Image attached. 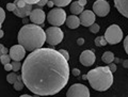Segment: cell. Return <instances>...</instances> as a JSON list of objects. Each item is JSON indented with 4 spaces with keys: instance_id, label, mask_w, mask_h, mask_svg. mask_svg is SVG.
Masks as SVG:
<instances>
[{
    "instance_id": "obj_26",
    "label": "cell",
    "mask_w": 128,
    "mask_h": 97,
    "mask_svg": "<svg viewBox=\"0 0 128 97\" xmlns=\"http://www.w3.org/2000/svg\"><path fill=\"white\" fill-rule=\"evenodd\" d=\"M4 19H6V12L3 9L0 8V22L2 24L3 22H4Z\"/></svg>"
},
{
    "instance_id": "obj_25",
    "label": "cell",
    "mask_w": 128,
    "mask_h": 97,
    "mask_svg": "<svg viewBox=\"0 0 128 97\" xmlns=\"http://www.w3.org/2000/svg\"><path fill=\"white\" fill-rule=\"evenodd\" d=\"M14 3H15V6H17V8H22V6H25L27 4V3L24 1V0H15Z\"/></svg>"
},
{
    "instance_id": "obj_43",
    "label": "cell",
    "mask_w": 128,
    "mask_h": 97,
    "mask_svg": "<svg viewBox=\"0 0 128 97\" xmlns=\"http://www.w3.org/2000/svg\"><path fill=\"white\" fill-rule=\"evenodd\" d=\"M82 79H83V80H88V76H86V75H83V76H82Z\"/></svg>"
},
{
    "instance_id": "obj_12",
    "label": "cell",
    "mask_w": 128,
    "mask_h": 97,
    "mask_svg": "<svg viewBox=\"0 0 128 97\" xmlns=\"http://www.w3.org/2000/svg\"><path fill=\"white\" fill-rule=\"evenodd\" d=\"M96 60V56L93 51L91 50H84L80 54V63L83 66H91L93 65Z\"/></svg>"
},
{
    "instance_id": "obj_21",
    "label": "cell",
    "mask_w": 128,
    "mask_h": 97,
    "mask_svg": "<svg viewBox=\"0 0 128 97\" xmlns=\"http://www.w3.org/2000/svg\"><path fill=\"white\" fill-rule=\"evenodd\" d=\"M17 80V75L15 74V72H11V74H9L6 76V81L9 83H12L14 84V82Z\"/></svg>"
},
{
    "instance_id": "obj_19",
    "label": "cell",
    "mask_w": 128,
    "mask_h": 97,
    "mask_svg": "<svg viewBox=\"0 0 128 97\" xmlns=\"http://www.w3.org/2000/svg\"><path fill=\"white\" fill-rule=\"evenodd\" d=\"M94 43H95V45L98 46V47H104L108 44V42L106 41V38H104V36H98V38H96Z\"/></svg>"
},
{
    "instance_id": "obj_15",
    "label": "cell",
    "mask_w": 128,
    "mask_h": 97,
    "mask_svg": "<svg viewBox=\"0 0 128 97\" xmlns=\"http://www.w3.org/2000/svg\"><path fill=\"white\" fill-rule=\"evenodd\" d=\"M65 24L70 29H77L80 26V19H79V17H77V15L73 14V15L68 16V17H66Z\"/></svg>"
},
{
    "instance_id": "obj_41",
    "label": "cell",
    "mask_w": 128,
    "mask_h": 97,
    "mask_svg": "<svg viewBox=\"0 0 128 97\" xmlns=\"http://www.w3.org/2000/svg\"><path fill=\"white\" fill-rule=\"evenodd\" d=\"M3 35H4V32H3L1 29H0V38H3Z\"/></svg>"
},
{
    "instance_id": "obj_1",
    "label": "cell",
    "mask_w": 128,
    "mask_h": 97,
    "mask_svg": "<svg viewBox=\"0 0 128 97\" xmlns=\"http://www.w3.org/2000/svg\"><path fill=\"white\" fill-rule=\"evenodd\" d=\"M20 70L24 84L35 95L58 94L70 80L68 61L51 48L41 47L31 51Z\"/></svg>"
},
{
    "instance_id": "obj_22",
    "label": "cell",
    "mask_w": 128,
    "mask_h": 97,
    "mask_svg": "<svg viewBox=\"0 0 128 97\" xmlns=\"http://www.w3.org/2000/svg\"><path fill=\"white\" fill-rule=\"evenodd\" d=\"M11 64H12V70L13 72H18L22 68V63L19 61H13L11 62Z\"/></svg>"
},
{
    "instance_id": "obj_13",
    "label": "cell",
    "mask_w": 128,
    "mask_h": 97,
    "mask_svg": "<svg viewBox=\"0 0 128 97\" xmlns=\"http://www.w3.org/2000/svg\"><path fill=\"white\" fill-rule=\"evenodd\" d=\"M114 6L124 17L128 18V0H114Z\"/></svg>"
},
{
    "instance_id": "obj_36",
    "label": "cell",
    "mask_w": 128,
    "mask_h": 97,
    "mask_svg": "<svg viewBox=\"0 0 128 97\" xmlns=\"http://www.w3.org/2000/svg\"><path fill=\"white\" fill-rule=\"evenodd\" d=\"M77 44H78V45H80V46L83 45V44H84V40H83V38H78L77 40Z\"/></svg>"
},
{
    "instance_id": "obj_6",
    "label": "cell",
    "mask_w": 128,
    "mask_h": 97,
    "mask_svg": "<svg viewBox=\"0 0 128 97\" xmlns=\"http://www.w3.org/2000/svg\"><path fill=\"white\" fill-rule=\"evenodd\" d=\"M47 20L49 22L51 26H57V27L62 26L63 24H65V20H66L65 11L61 9V8L52 9L47 15Z\"/></svg>"
},
{
    "instance_id": "obj_37",
    "label": "cell",
    "mask_w": 128,
    "mask_h": 97,
    "mask_svg": "<svg viewBox=\"0 0 128 97\" xmlns=\"http://www.w3.org/2000/svg\"><path fill=\"white\" fill-rule=\"evenodd\" d=\"M78 3L80 6H84L86 4V0H78Z\"/></svg>"
},
{
    "instance_id": "obj_14",
    "label": "cell",
    "mask_w": 128,
    "mask_h": 97,
    "mask_svg": "<svg viewBox=\"0 0 128 97\" xmlns=\"http://www.w3.org/2000/svg\"><path fill=\"white\" fill-rule=\"evenodd\" d=\"M32 10L33 9H32L31 4H26L25 6H22V8H17L16 6V9L13 11V13L17 16V17L25 18V17H28V16L30 15Z\"/></svg>"
},
{
    "instance_id": "obj_4",
    "label": "cell",
    "mask_w": 128,
    "mask_h": 97,
    "mask_svg": "<svg viewBox=\"0 0 128 97\" xmlns=\"http://www.w3.org/2000/svg\"><path fill=\"white\" fill-rule=\"evenodd\" d=\"M45 34H46L47 44H49L51 46L60 44L63 41V38H64L63 31L57 26H52V27L48 28V29L45 31Z\"/></svg>"
},
{
    "instance_id": "obj_39",
    "label": "cell",
    "mask_w": 128,
    "mask_h": 97,
    "mask_svg": "<svg viewBox=\"0 0 128 97\" xmlns=\"http://www.w3.org/2000/svg\"><path fill=\"white\" fill-rule=\"evenodd\" d=\"M30 19H27V17H25V18H22V22H24V25H27L28 24V22H29Z\"/></svg>"
},
{
    "instance_id": "obj_9",
    "label": "cell",
    "mask_w": 128,
    "mask_h": 97,
    "mask_svg": "<svg viewBox=\"0 0 128 97\" xmlns=\"http://www.w3.org/2000/svg\"><path fill=\"white\" fill-rule=\"evenodd\" d=\"M79 19H80V25L84 26V27H90L92 24H94L96 20L95 13L93 11L90 10H83L81 13L79 14Z\"/></svg>"
},
{
    "instance_id": "obj_3",
    "label": "cell",
    "mask_w": 128,
    "mask_h": 97,
    "mask_svg": "<svg viewBox=\"0 0 128 97\" xmlns=\"http://www.w3.org/2000/svg\"><path fill=\"white\" fill-rule=\"evenodd\" d=\"M88 81L90 82L92 88L98 92H105L113 83V72L109 66H98L90 70L86 74Z\"/></svg>"
},
{
    "instance_id": "obj_31",
    "label": "cell",
    "mask_w": 128,
    "mask_h": 97,
    "mask_svg": "<svg viewBox=\"0 0 128 97\" xmlns=\"http://www.w3.org/2000/svg\"><path fill=\"white\" fill-rule=\"evenodd\" d=\"M24 1H25L27 4H36V3L40 1V0H24Z\"/></svg>"
},
{
    "instance_id": "obj_38",
    "label": "cell",
    "mask_w": 128,
    "mask_h": 97,
    "mask_svg": "<svg viewBox=\"0 0 128 97\" xmlns=\"http://www.w3.org/2000/svg\"><path fill=\"white\" fill-rule=\"evenodd\" d=\"M54 4V1H52V0H48V1H47V6H49V8H52V6Z\"/></svg>"
},
{
    "instance_id": "obj_16",
    "label": "cell",
    "mask_w": 128,
    "mask_h": 97,
    "mask_svg": "<svg viewBox=\"0 0 128 97\" xmlns=\"http://www.w3.org/2000/svg\"><path fill=\"white\" fill-rule=\"evenodd\" d=\"M83 8H84V6H80L79 3H78V1H76V2H73L70 4V12L74 15H79L83 11Z\"/></svg>"
},
{
    "instance_id": "obj_18",
    "label": "cell",
    "mask_w": 128,
    "mask_h": 97,
    "mask_svg": "<svg viewBox=\"0 0 128 97\" xmlns=\"http://www.w3.org/2000/svg\"><path fill=\"white\" fill-rule=\"evenodd\" d=\"M25 84H24V81H22V75L20 76H17V80L14 82V88L16 91H22Z\"/></svg>"
},
{
    "instance_id": "obj_23",
    "label": "cell",
    "mask_w": 128,
    "mask_h": 97,
    "mask_svg": "<svg viewBox=\"0 0 128 97\" xmlns=\"http://www.w3.org/2000/svg\"><path fill=\"white\" fill-rule=\"evenodd\" d=\"M0 61H1V63L4 65V64H6V63H10L11 62V56H9V54H2L1 56H0Z\"/></svg>"
},
{
    "instance_id": "obj_7",
    "label": "cell",
    "mask_w": 128,
    "mask_h": 97,
    "mask_svg": "<svg viewBox=\"0 0 128 97\" xmlns=\"http://www.w3.org/2000/svg\"><path fill=\"white\" fill-rule=\"evenodd\" d=\"M90 95L89 88L81 83L73 84L66 93L67 97H90Z\"/></svg>"
},
{
    "instance_id": "obj_24",
    "label": "cell",
    "mask_w": 128,
    "mask_h": 97,
    "mask_svg": "<svg viewBox=\"0 0 128 97\" xmlns=\"http://www.w3.org/2000/svg\"><path fill=\"white\" fill-rule=\"evenodd\" d=\"M90 28V31L92 32V33H97V32H99V26L97 25V24H92V25L89 27Z\"/></svg>"
},
{
    "instance_id": "obj_27",
    "label": "cell",
    "mask_w": 128,
    "mask_h": 97,
    "mask_svg": "<svg viewBox=\"0 0 128 97\" xmlns=\"http://www.w3.org/2000/svg\"><path fill=\"white\" fill-rule=\"evenodd\" d=\"M59 52H60V54H61L64 56V58H65V59L67 60V61L70 60V54H68V52H67L66 50H64V49H60V50H59Z\"/></svg>"
},
{
    "instance_id": "obj_10",
    "label": "cell",
    "mask_w": 128,
    "mask_h": 97,
    "mask_svg": "<svg viewBox=\"0 0 128 97\" xmlns=\"http://www.w3.org/2000/svg\"><path fill=\"white\" fill-rule=\"evenodd\" d=\"M29 17H30V22L32 24H35V25H44L46 15H45V12L42 9H34L31 11Z\"/></svg>"
},
{
    "instance_id": "obj_40",
    "label": "cell",
    "mask_w": 128,
    "mask_h": 97,
    "mask_svg": "<svg viewBox=\"0 0 128 97\" xmlns=\"http://www.w3.org/2000/svg\"><path fill=\"white\" fill-rule=\"evenodd\" d=\"M123 66L125 67V68H127V67H128V60H125V61H124V63H123Z\"/></svg>"
},
{
    "instance_id": "obj_28",
    "label": "cell",
    "mask_w": 128,
    "mask_h": 97,
    "mask_svg": "<svg viewBox=\"0 0 128 97\" xmlns=\"http://www.w3.org/2000/svg\"><path fill=\"white\" fill-rule=\"evenodd\" d=\"M8 54V49L3 45L0 44V56H1L2 54Z\"/></svg>"
},
{
    "instance_id": "obj_44",
    "label": "cell",
    "mask_w": 128,
    "mask_h": 97,
    "mask_svg": "<svg viewBox=\"0 0 128 97\" xmlns=\"http://www.w3.org/2000/svg\"><path fill=\"white\" fill-rule=\"evenodd\" d=\"M1 26H2V24H1V22H0V29H1Z\"/></svg>"
},
{
    "instance_id": "obj_11",
    "label": "cell",
    "mask_w": 128,
    "mask_h": 97,
    "mask_svg": "<svg viewBox=\"0 0 128 97\" xmlns=\"http://www.w3.org/2000/svg\"><path fill=\"white\" fill-rule=\"evenodd\" d=\"M25 54H26V49L20 44L12 46L10 49V56L13 61H22L25 58Z\"/></svg>"
},
{
    "instance_id": "obj_17",
    "label": "cell",
    "mask_w": 128,
    "mask_h": 97,
    "mask_svg": "<svg viewBox=\"0 0 128 97\" xmlns=\"http://www.w3.org/2000/svg\"><path fill=\"white\" fill-rule=\"evenodd\" d=\"M114 54H113V52H111V51H106L105 54H102V60L105 63H107V64H110V63H112L113 62V60H114Z\"/></svg>"
},
{
    "instance_id": "obj_8",
    "label": "cell",
    "mask_w": 128,
    "mask_h": 97,
    "mask_svg": "<svg viewBox=\"0 0 128 97\" xmlns=\"http://www.w3.org/2000/svg\"><path fill=\"white\" fill-rule=\"evenodd\" d=\"M93 12L99 17H105L110 12V4L106 0H96L93 4Z\"/></svg>"
},
{
    "instance_id": "obj_2",
    "label": "cell",
    "mask_w": 128,
    "mask_h": 97,
    "mask_svg": "<svg viewBox=\"0 0 128 97\" xmlns=\"http://www.w3.org/2000/svg\"><path fill=\"white\" fill-rule=\"evenodd\" d=\"M18 43L27 51H33L41 48L46 42V34L38 25L27 24L18 32Z\"/></svg>"
},
{
    "instance_id": "obj_35",
    "label": "cell",
    "mask_w": 128,
    "mask_h": 97,
    "mask_svg": "<svg viewBox=\"0 0 128 97\" xmlns=\"http://www.w3.org/2000/svg\"><path fill=\"white\" fill-rule=\"evenodd\" d=\"M72 74H73L74 76H79L80 75V70H78V68H74V70H72Z\"/></svg>"
},
{
    "instance_id": "obj_30",
    "label": "cell",
    "mask_w": 128,
    "mask_h": 97,
    "mask_svg": "<svg viewBox=\"0 0 128 97\" xmlns=\"http://www.w3.org/2000/svg\"><path fill=\"white\" fill-rule=\"evenodd\" d=\"M124 48H125L126 54H128V35L125 38V40H124Z\"/></svg>"
},
{
    "instance_id": "obj_42",
    "label": "cell",
    "mask_w": 128,
    "mask_h": 97,
    "mask_svg": "<svg viewBox=\"0 0 128 97\" xmlns=\"http://www.w3.org/2000/svg\"><path fill=\"white\" fill-rule=\"evenodd\" d=\"M113 61H114L115 63H118V62H120V59H118V58H114Z\"/></svg>"
},
{
    "instance_id": "obj_20",
    "label": "cell",
    "mask_w": 128,
    "mask_h": 97,
    "mask_svg": "<svg viewBox=\"0 0 128 97\" xmlns=\"http://www.w3.org/2000/svg\"><path fill=\"white\" fill-rule=\"evenodd\" d=\"M52 1L58 8H63L68 6V3L72 2V0H52Z\"/></svg>"
},
{
    "instance_id": "obj_29",
    "label": "cell",
    "mask_w": 128,
    "mask_h": 97,
    "mask_svg": "<svg viewBox=\"0 0 128 97\" xmlns=\"http://www.w3.org/2000/svg\"><path fill=\"white\" fill-rule=\"evenodd\" d=\"M6 9L9 10V11H12V12H13V11L16 9L15 3H14V2H13V3H8V4H6Z\"/></svg>"
},
{
    "instance_id": "obj_33",
    "label": "cell",
    "mask_w": 128,
    "mask_h": 97,
    "mask_svg": "<svg viewBox=\"0 0 128 97\" xmlns=\"http://www.w3.org/2000/svg\"><path fill=\"white\" fill-rule=\"evenodd\" d=\"M4 70H6V72H11V70H12V64H11V62L4 64Z\"/></svg>"
},
{
    "instance_id": "obj_5",
    "label": "cell",
    "mask_w": 128,
    "mask_h": 97,
    "mask_svg": "<svg viewBox=\"0 0 128 97\" xmlns=\"http://www.w3.org/2000/svg\"><path fill=\"white\" fill-rule=\"evenodd\" d=\"M104 38H106L108 44L114 45L123 40V31L118 25H111L105 32Z\"/></svg>"
},
{
    "instance_id": "obj_34",
    "label": "cell",
    "mask_w": 128,
    "mask_h": 97,
    "mask_svg": "<svg viewBox=\"0 0 128 97\" xmlns=\"http://www.w3.org/2000/svg\"><path fill=\"white\" fill-rule=\"evenodd\" d=\"M109 68H110V70H111L112 72H114L115 70H116V65H115V64H113V63H110V64H109Z\"/></svg>"
},
{
    "instance_id": "obj_32",
    "label": "cell",
    "mask_w": 128,
    "mask_h": 97,
    "mask_svg": "<svg viewBox=\"0 0 128 97\" xmlns=\"http://www.w3.org/2000/svg\"><path fill=\"white\" fill-rule=\"evenodd\" d=\"M47 1L48 0H40V1L36 3V6H44L47 4Z\"/></svg>"
}]
</instances>
